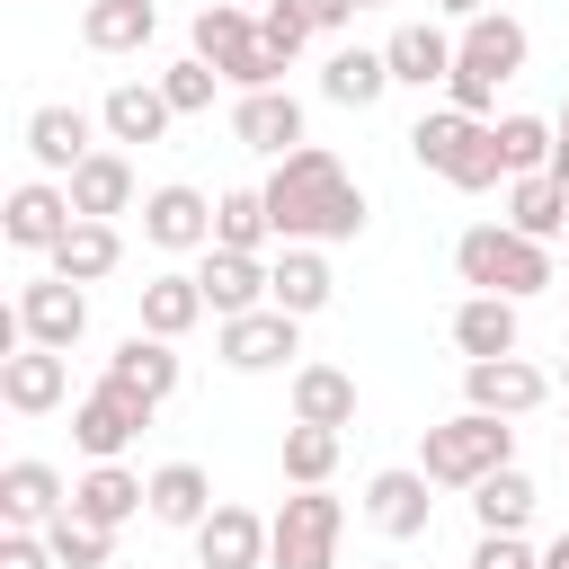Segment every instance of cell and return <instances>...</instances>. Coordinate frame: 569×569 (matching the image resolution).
Segmentation results:
<instances>
[{
    "instance_id": "43",
    "label": "cell",
    "mask_w": 569,
    "mask_h": 569,
    "mask_svg": "<svg viewBox=\"0 0 569 569\" xmlns=\"http://www.w3.org/2000/svg\"><path fill=\"white\" fill-rule=\"evenodd\" d=\"M0 569H62V560H53V542H44V533L9 525V533H0Z\"/></svg>"
},
{
    "instance_id": "39",
    "label": "cell",
    "mask_w": 569,
    "mask_h": 569,
    "mask_svg": "<svg viewBox=\"0 0 569 569\" xmlns=\"http://www.w3.org/2000/svg\"><path fill=\"white\" fill-rule=\"evenodd\" d=\"M44 542H53V560H62V569H107V560H116V533H107V525H89V516H71V507L44 525Z\"/></svg>"
},
{
    "instance_id": "6",
    "label": "cell",
    "mask_w": 569,
    "mask_h": 569,
    "mask_svg": "<svg viewBox=\"0 0 569 569\" xmlns=\"http://www.w3.org/2000/svg\"><path fill=\"white\" fill-rule=\"evenodd\" d=\"M196 53H204L231 89H284V71H293V62L258 36V18L231 9V0H204V9H196Z\"/></svg>"
},
{
    "instance_id": "25",
    "label": "cell",
    "mask_w": 569,
    "mask_h": 569,
    "mask_svg": "<svg viewBox=\"0 0 569 569\" xmlns=\"http://www.w3.org/2000/svg\"><path fill=\"white\" fill-rule=\"evenodd\" d=\"M169 89L160 80H116L107 89V107H98V124H107V142H160L169 133Z\"/></svg>"
},
{
    "instance_id": "44",
    "label": "cell",
    "mask_w": 569,
    "mask_h": 569,
    "mask_svg": "<svg viewBox=\"0 0 569 569\" xmlns=\"http://www.w3.org/2000/svg\"><path fill=\"white\" fill-rule=\"evenodd\" d=\"M302 9H311V27H347L356 18V0H302Z\"/></svg>"
},
{
    "instance_id": "20",
    "label": "cell",
    "mask_w": 569,
    "mask_h": 569,
    "mask_svg": "<svg viewBox=\"0 0 569 569\" xmlns=\"http://www.w3.org/2000/svg\"><path fill=\"white\" fill-rule=\"evenodd\" d=\"M142 240L151 249H213V204L196 187H151L142 196Z\"/></svg>"
},
{
    "instance_id": "38",
    "label": "cell",
    "mask_w": 569,
    "mask_h": 569,
    "mask_svg": "<svg viewBox=\"0 0 569 569\" xmlns=\"http://www.w3.org/2000/svg\"><path fill=\"white\" fill-rule=\"evenodd\" d=\"M551 151H560V124H551V116H498V160H507V178L551 169Z\"/></svg>"
},
{
    "instance_id": "19",
    "label": "cell",
    "mask_w": 569,
    "mask_h": 569,
    "mask_svg": "<svg viewBox=\"0 0 569 569\" xmlns=\"http://www.w3.org/2000/svg\"><path fill=\"white\" fill-rule=\"evenodd\" d=\"M427 489H436V480H427L418 462H409V471H373V480H365V516H373L391 542H418V533H427V516H436V498H427Z\"/></svg>"
},
{
    "instance_id": "31",
    "label": "cell",
    "mask_w": 569,
    "mask_h": 569,
    "mask_svg": "<svg viewBox=\"0 0 569 569\" xmlns=\"http://www.w3.org/2000/svg\"><path fill=\"white\" fill-rule=\"evenodd\" d=\"M507 222H516L525 240H560V231H569V187H560L551 169L507 178Z\"/></svg>"
},
{
    "instance_id": "33",
    "label": "cell",
    "mask_w": 569,
    "mask_h": 569,
    "mask_svg": "<svg viewBox=\"0 0 569 569\" xmlns=\"http://www.w3.org/2000/svg\"><path fill=\"white\" fill-rule=\"evenodd\" d=\"M293 418L347 427V418H356V373H338V365H293Z\"/></svg>"
},
{
    "instance_id": "17",
    "label": "cell",
    "mask_w": 569,
    "mask_h": 569,
    "mask_svg": "<svg viewBox=\"0 0 569 569\" xmlns=\"http://www.w3.org/2000/svg\"><path fill=\"white\" fill-rule=\"evenodd\" d=\"M62 507H71V489H62V471H53V462L18 453V462L0 471V525H27V533H44Z\"/></svg>"
},
{
    "instance_id": "28",
    "label": "cell",
    "mask_w": 569,
    "mask_h": 569,
    "mask_svg": "<svg viewBox=\"0 0 569 569\" xmlns=\"http://www.w3.org/2000/svg\"><path fill=\"white\" fill-rule=\"evenodd\" d=\"M382 89H391L382 44H373V53H365V44H338V53L320 62V98H329V107H373Z\"/></svg>"
},
{
    "instance_id": "12",
    "label": "cell",
    "mask_w": 569,
    "mask_h": 569,
    "mask_svg": "<svg viewBox=\"0 0 569 569\" xmlns=\"http://www.w3.org/2000/svg\"><path fill=\"white\" fill-rule=\"evenodd\" d=\"M462 400L489 409V418H525V409L551 400V373L525 365V356H471V365H462Z\"/></svg>"
},
{
    "instance_id": "45",
    "label": "cell",
    "mask_w": 569,
    "mask_h": 569,
    "mask_svg": "<svg viewBox=\"0 0 569 569\" xmlns=\"http://www.w3.org/2000/svg\"><path fill=\"white\" fill-rule=\"evenodd\" d=\"M436 9H445V18H480L489 0H436Z\"/></svg>"
},
{
    "instance_id": "23",
    "label": "cell",
    "mask_w": 569,
    "mask_h": 569,
    "mask_svg": "<svg viewBox=\"0 0 569 569\" xmlns=\"http://www.w3.org/2000/svg\"><path fill=\"white\" fill-rule=\"evenodd\" d=\"M382 62H391V89H445L453 80V36L445 27H391V44H382Z\"/></svg>"
},
{
    "instance_id": "18",
    "label": "cell",
    "mask_w": 569,
    "mask_h": 569,
    "mask_svg": "<svg viewBox=\"0 0 569 569\" xmlns=\"http://www.w3.org/2000/svg\"><path fill=\"white\" fill-rule=\"evenodd\" d=\"M142 507H151V480L124 471V462H89V471L71 480V516H89V525H107V533L133 525Z\"/></svg>"
},
{
    "instance_id": "27",
    "label": "cell",
    "mask_w": 569,
    "mask_h": 569,
    "mask_svg": "<svg viewBox=\"0 0 569 569\" xmlns=\"http://www.w3.org/2000/svg\"><path fill=\"white\" fill-rule=\"evenodd\" d=\"M62 187H71V204H80V213H98V222L133 213V160H124V151H89Z\"/></svg>"
},
{
    "instance_id": "50",
    "label": "cell",
    "mask_w": 569,
    "mask_h": 569,
    "mask_svg": "<svg viewBox=\"0 0 569 569\" xmlns=\"http://www.w3.org/2000/svg\"><path fill=\"white\" fill-rule=\"evenodd\" d=\"M560 382H569V356H560Z\"/></svg>"
},
{
    "instance_id": "21",
    "label": "cell",
    "mask_w": 569,
    "mask_h": 569,
    "mask_svg": "<svg viewBox=\"0 0 569 569\" xmlns=\"http://www.w3.org/2000/svg\"><path fill=\"white\" fill-rule=\"evenodd\" d=\"M107 382H124L142 409H160V400L178 391V338H151V329H133V338L107 356Z\"/></svg>"
},
{
    "instance_id": "30",
    "label": "cell",
    "mask_w": 569,
    "mask_h": 569,
    "mask_svg": "<svg viewBox=\"0 0 569 569\" xmlns=\"http://www.w3.org/2000/svg\"><path fill=\"white\" fill-rule=\"evenodd\" d=\"M453 347H462V365H471V356H516V302H507V293L453 302Z\"/></svg>"
},
{
    "instance_id": "47",
    "label": "cell",
    "mask_w": 569,
    "mask_h": 569,
    "mask_svg": "<svg viewBox=\"0 0 569 569\" xmlns=\"http://www.w3.org/2000/svg\"><path fill=\"white\" fill-rule=\"evenodd\" d=\"M551 178H560V187H569V142H560V151H551Z\"/></svg>"
},
{
    "instance_id": "8",
    "label": "cell",
    "mask_w": 569,
    "mask_h": 569,
    "mask_svg": "<svg viewBox=\"0 0 569 569\" xmlns=\"http://www.w3.org/2000/svg\"><path fill=\"white\" fill-rule=\"evenodd\" d=\"M213 356H222L231 373H276V365L302 356V320L276 311V302H258V311H240V320L213 329Z\"/></svg>"
},
{
    "instance_id": "36",
    "label": "cell",
    "mask_w": 569,
    "mask_h": 569,
    "mask_svg": "<svg viewBox=\"0 0 569 569\" xmlns=\"http://www.w3.org/2000/svg\"><path fill=\"white\" fill-rule=\"evenodd\" d=\"M338 445H347V427H311V418H293V427H284V480H293V489H329Z\"/></svg>"
},
{
    "instance_id": "3",
    "label": "cell",
    "mask_w": 569,
    "mask_h": 569,
    "mask_svg": "<svg viewBox=\"0 0 569 569\" xmlns=\"http://www.w3.org/2000/svg\"><path fill=\"white\" fill-rule=\"evenodd\" d=\"M409 160L436 169V178L462 187V196H480V187L507 178V160H498V124H489V116H462V107H427V116L409 124Z\"/></svg>"
},
{
    "instance_id": "4",
    "label": "cell",
    "mask_w": 569,
    "mask_h": 569,
    "mask_svg": "<svg viewBox=\"0 0 569 569\" xmlns=\"http://www.w3.org/2000/svg\"><path fill=\"white\" fill-rule=\"evenodd\" d=\"M453 267H462V284H471V293H507V302H525V293H551V284H560L551 240H525L516 222H471V231L453 240Z\"/></svg>"
},
{
    "instance_id": "48",
    "label": "cell",
    "mask_w": 569,
    "mask_h": 569,
    "mask_svg": "<svg viewBox=\"0 0 569 569\" xmlns=\"http://www.w3.org/2000/svg\"><path fill=\"white\" fill-rule=\"evenodd\" d=\"M551 124H560V142H569V98H560V116H551Z\"/></svg>"
},
{
    "instance_id": "11",
    "label": "cell",
    "mask_w": 569,
    "mask_h": 569,
    "mask_svg": "<svg viewBox=\"0 0 569 569\" xmlns=\"http://www.w3.org/2000/svg\"><path fill=\"white\" fill-rule=\"evenodd\" d=\"M18 329L36 338V347H80V329H89V284H71V276H36V284H18Z\"/></svg>"
},
{
    "instance_id": "37",
    "label": "cell",
    "mask_w": 569,
    "mask_h": 569,
    "mask_svg": "<svg viewBox=\"0 0 569 569\" xmlns=\"http://www.w3.org/2000/svg\"><path fill=\"white\" fill-rule=\"evenodd\" d=\"M471 516H480V533H525L533 525V480L507 462V471H489L480 489H471Z\"/></svg>"
},
{
    "instance_id": "32",
    "label": "cell",
    "mask_w": 569,
    "mask_h": 569,
    "mask_svg": "<svg viewBox=\"0 0 569 569\" xmlns=\"http://www.w3.org/2000/svg\"><path fill=\"white\" fill-rule=\"evenodd\" d=\"M204 311H213V302H204L196 276H151V284H142V329H151V338H187Z\"/></svg>"
},
{
    "instance_id": "49",
    "label": "cell",
    "mask_w": 569,
    "mask_h": 569,
    "mask_svg": "<svg viewBox=\"0 0 569 569\" xmlns=\"http://www.w3.org/2000/svg\"><path fill=\"white\" fill-rule=\"evenodd\" d=\"M560 453H569V427H560Z\"/></svg>"
},
{
    "instance_id": "5",
    "label": "cell",
    "mask_w": 569,
    "mask_h": 569,
    "mask_svg": "<svg viewBox=\"0 0 569 569\" xmlns=\"http://www.w3.org/2000/svg\"><path fill=\"white\" fill-rule=\"evenodd\" d=\"M507 462H516V427L489 418V409H462V418L427 427V445H418V471H427L436 489H480V480L507 471Z\"/></svg>"
},
{
    "instance_id": "13",
    "label": "cell",
    "mask_w": 569,
    "mask_h": 569,
    "mask_svg": "<svg viewBox=\"0 0 569 569\" xmlns=\"http://www.w3.org/2000/svg\"><path fill=\"white\" fill-rule=\"evenodd\" d=\"M0 400L18 409V418H44V409H62L71 400V365H62V347H9L0 356Z\"/></svg>"
},
{
    "instance_id": "53",
    "label": "cell",
    "mask_w": 569,
    "mask_h": 569,
    "mask_svg": "<svg viewBox=\"0 0 569 569\" xmlns=\"http://www.w3.org/2000/svg\"><path fill=\"white\" fill-rule=\"evenodd\" d=\"M560 293H569V284H560Z\"/></svg>"
},
{
    "instance_id": "34",
    "label": "cell",
    "mask_w": 569,
    "mask_h": 569,
    "mask_svg": "<svg viewBox=\"0 0 569 569\" xmlns=\"http://www.w3.org/2000/svg\"><path fill=\"white\" fill-rule=\"evenodd\" d=\"M151 516H160V525H187V533H196V525L213 516V480H204L196 462H160V471H151Z\"/></svg>"
},
{
    "instance_id": "10",
    "label": "cell",
    "mask_w": 569,
    "mask_h": 569,
    "mask_svg": "<svg viewBox=\"0 0 569 569\" xmlns=\"http://www.w3.org/2000/svg\"><path fill=\"white\" fill-rule=\"evenodd\" d=\"M80 222V204H71V187L62 178H27V187H9V204H0V240L9 249H36V258H53V240Z\"/></svg>"
},
{
    "instance_id": "7",
    "label": "cell",
    "mask_w": 569,
    "mask_h": 569,
    "mask_svg": "<svg viewBox=\"0 0 569 569\" xmlns=\"http://www.w3.org/2000/svg\"><path fill=\"white\" fill-rule=\"evenodd\" d=\"M338 533H347V507L329 489H293L267 516V569H338Z\"/></svg>"
},
{
    "instance_id": "14",
    "label": "cell",
    "mask_w": 569,
    "mask_h": 569,
    "mask_svg": "<svg viewBox=\"0 0 569 569\" xmlns=\"http://www.w3.org/2000/svg\"><path fill=\"white\" fill-rule=\"evenodd\" d=\"M231 133H240V151L284 160V151H302V98H293V89H240Z\"/></svg>"
},
{
    "instance_id": "29",
    "label": "cell",
    "mask_w": 569,
    "mask_h": 569,
    "mask_svg": "<svg viewBox=\"0 0 569 569\" xmlns=\"http://www.w3.org/2000/svg\"><path fill=\"white\" fill-rule=\"evenodd\" d=\"M116 258H124V240H116V222H98V213H80V222L53 240V276H71V284L116 276Z\"/></svg>"
},
{
    "instance_id": "40",
    "label": "cell",
    "mask_w": 569,
    "mask_h": 569,
    "mask_svg": "<svg viewBox=\"0 0 569 569\" xmlns=\"http://www.w3.org/2000/svg\"><path fill=\"white\" fill-rule=\"evenodd\" d=\"M213 80H222V71H213L204 53H187V62H169V71H160V89H169V107H178V116H204V107H213Z\"/></svg>"
},
{
    "instance_id": "35",
    "label": "cell",
    "mask_w": 569,
    "mask_h": 569,
    "mask_svg": "<svg viewBox=\"0 0 569 569\" xmlns=\"http://www.w3.org/2000/svg\"><path fill=\"white\" fill-rule=\"evenodd\" d=\"M276 240V222H267V187H231V196H213V249H267Z\"/></svg>"
},
{
    "instance_id": "16",
    "label": "cell",
    "mask_w": 569,
    "mask_h": 569,
    "mask_svg": "<svg viewBox=\"0 0 569 569\" xmlns=\"http://www.w3.org/2000/svg\"><path fill=\"white\" fill-rule=\"evenodd\" d=\"M89 133H98V116H89V107H36V116H27V160H36L44 178H71V169L98 151Z\"/></svg>"
},
{
    "instance_id": "2",
    "label": "cell",
    "mask_w": 569,
    "mask_h": 569,
    "mask_svg": "<svg viewBox=\"0 0 569 569\" xmlns=\"http://www.w3.org/2000/svg\"><path fill=\"white\" fill-rule=\"evenodd\" d=\"M525 53H533L525 18H507V9H480V18H462V36H453V80H445V107H462V116H489V107H498V89L525 71Z\"/></svg>"
},
{
    "instance_id": "51",
    "label": "cell",
    "mask_w": 569,
    "mask_h": 569,
    "mask_svg": "<svg viewBox=\"0 0 569 569\" xmlns=\"http://www.w3.org/2000/svg\"><path fill=\"white\" fill-rule=\"evenodd\" d=\"M356 9H382V0H356Z\"/></svg>"
},
{
    "instance_id": "52",
    "label": "cell",
    "mask_w": 569,
    "mask_h": 569,
    "mask_svg": "<svg viewBox=\"0 0 569 569\" xmlns=\"http://www.w3.org/2000/svg\"><path fill=\"white\" fill-rule=\"evenodd\" d=\"M560 240H569V231H560Z\"/></svg>"
},
{
    "instance_id": "9",
    "label": "cell",
    "mask_w": 569,
    "mask_h": 569,
    "mask_svg": "<svg viewBox=\"0 0 569 569\" xmlns=\"http://www.w3.org/2000/svg\"><path fill=\"white\" fill-rule=\"evenodd\" d=\"M142 427H151V409H142L124 382H107V373H98V391L71 400V445H80L89 462H124V445H133Z\"/></svg>"
},
{
    "instance_id": "42",
    "label": "cell",
    "mask_w": 569,
    "mask_h": 569,
    "mask_svg": "<svg viewBox=\"0 0 569 569\" xmlns=\"http://www.w3.org/2000/svg\"><path fill=\"white\" fill-rule=\"evenodd\" d=\"M471 569H542V551H533L525 533H480V551H471Z\"/></svg>"
},
{
    "instance_id": "24",
    "label": "cell",
    "mask_w": 569,
    "mask_h": 569,
    "mask_svg": "<svg viewBox=\"0 0 569 569\" xmlns=\"http://www.w3.org/2000/svg\"><path fill=\"white\" fill-rule=\"evenodd\" d=\"M196 284H204L213 320H240V311H258V302H267V258H249V249H204Z\"/></svg>"
},
{
    "instance_id": "15",
    "label": "cell",
    "mask_w": 569,
    "mask_h": 569,
    "mask_svg": "<svg viewBox=\"0 0 569 569\" xmlns=\"http://www.w3.org/2000/svg\"><path fill=\"white\" fill-rule=\"evenodd\" d=\"M329 293H338V276H329V258H320L311 240H284V249L267 258V302H276V311L311 320V311H329Z\"/></svg>"
},
{
    "instance_id": "41",
    "label": "cell",
    "mask_w": 569,
    "mask_h": 569,
    "mask_svg": "<svg viewBox=\"0 0 569 569\" xmlns=\"http://www.w3.org/2000/svg\"><path fill=\"white\" fill-rule=\"evenodd\" d=\"M258 36L293 62V53H302V36H311V9H302V0H267V9H258Z\"/></svg>"
},
{
    "instance_id": "22",
    "label": "cell",
    "mask_w": 569,
    "mask_h": 569,
    "mask_svg": "<svg viewBox=\"0 0 569 569\" xmlns=\"http://www.w3.org/2000/svg\"><path fill=\"white\" fill-rule=\"evenodd\" d=\"M196 569H267V516L213 507V516L196 525Z\"/></svg>"
},
{
    "instance_id": "1",
    "label": "cell",
    "mask_w": 569,
    "mask_h": 569,
    "mask_svg": "<svg viewBox=\"0 0 569 569\" xmlns=\"http://www.w3.org/2000/svg\"><path fill=\"white\" fill-rule=\"evenodd\" d=\"M267 222H276V240H311V249L356 240V231H365V187L347 178L338 151L302 142V151H284L276 178H267Z\"/></svg>"
},
{
    "instance_id": "26",
    "label": "cell",
    "mask_w": 569,
    "mask_h": 569,
    "mask_svg": "<svg viewBox=\"0 0 569 569\" xmlns=\"http://www.w3.org/2000/svg\"><path fill=\"white\" fill-rule=\"evenodd\" d=\"M160 36V9L151 0H89L80 9V44L89 53H142Z\"/></svg>"
},
{
    "instance_id": "46",
    "label": "cell",
    "mask_w": 569,
    "mask_h": 569,
    "mask_svg": "<svg viewBox=\"0 0 569 569\" xmlns=\"http://www.w3.org/2000/svg\"><path fill=\"white\" fill-rule=\"evenodd\" d=\"M542 569H569V533H560V542H551V551H542Z\"/></svg>"
}]
</instances>
